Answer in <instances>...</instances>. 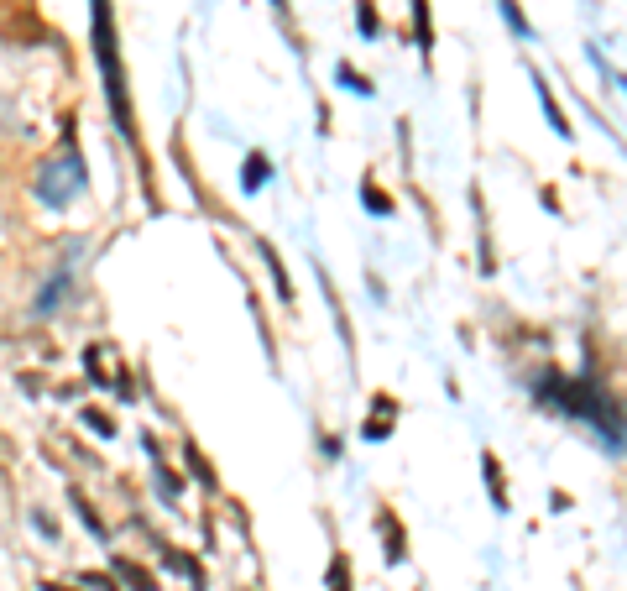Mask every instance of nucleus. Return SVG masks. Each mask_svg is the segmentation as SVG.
<instances>
[{"label": "nucleus", "mask_w": 627, "mask_h": 591, "mask_svg": "<svg viewBox=\"0 0 627 591\" xmlns=\"http://www.w3.org/2000/svg\"><path fill=\"white\" fill-rule=\"evenodd\" d=\"M533 393H539V403L560 408L565 419H586L612 450H627V408H622L617 398H607L601 382H580V377L544 372L539 382H533Z\"/></svg>", "instance_id": "f257e3e1"}, {"label": "nucleus", "mask_w": 627, "mask_h": 591, "mask_svg": "<svg viewBox=\"0 0 627 591\" xmlns=\"http://www.w3.org/2000/svg\"><path fill=\"white\" fill-rule=\"evenodd\" d=\"M95 58H100V74H105V89H110L115 126L126 131V142H136V121H131V100H126V74H121V53H115V16H110V0H95Z\"/></svg>", "instance_id": "f03ea898"}, {"label": "nucleus", "mask_w": 627, "mask_h": 591, "mask_svg": "<svg viewBox=\"0 0 627 591\" xmlns=\"http://www.w3.org/2000/svg\"><path fill=\"white\" fill-rule=\"evenodd\" d=\"M84 189V173H79V157H68V163H48L37 178V194L48 199V204H68Z\"/></svg>", "instance_id": "7ed1b4c3"}, {"label": "nucleus", "mask_w": 627, "mask_h": 591, "mask_svg": "<svg viewBox=\"0 0 627 591\" xmlns=\"http://www.w3.org/2000/svg\"><path fill=\"white\" fill-rule=\"evenodd\" d=\"M115 576H121L131 591H157V576H147L136 560H115Z\"/></svg>", "instance_id": "20e7f679"}, {"label": "nucleus", "mask_w": 627, "mask_h": 591, "mask_svg": "<svg viewBox=\"0 0 627 591\" xmlns=\"http://www.w3.org/2000/svg\"><path fill=\"white\" fill-rule=\"evenodd\" d=\"M262 184H267V157L251 152L246 157V189H262Z\"/></svg>", "instance_id": "39448f33"}, {"label": "nucleus", "mask_w": 627, "mask_h": 591, "mask_svg": "<svg viewBox=\"0 0 627 591\" xmlns=\"http://www.w3.org/2000/svg\"><path fill=\"white\" fill-rule=\"evenodd\" d=\"M330 591H351V565H345V555L330 560Z\"/></svg>", "instance_id": "423d86ee"}, {"label": "nucleus", "mask_w": 627, "mask_h": 591, "mask_svg": "<svg viewBox=\"0 0 627 591\" xmlns=\"http://www.w3.org/2000/svg\"><path fill=\"white\" fill-rule=\"evenodd\" d=\"M58 293H68V278H53L48 288H42V299H37V314H48V309H58Z\"/></svg>", "instance_id": "0eeeda50"}, {"label": "nucleus", "mask_w": 627, "mask_h": 591, "mask_svg": "<svg viewBox=\"0 0 627 591\" xmlns=\"http://www.w3.org/2000/svg\"><path fill=\"white\" fill-rule=\"evenodd\" d=\"M84 424H89V429H95V435H105V440L115 435V424H110L105 414H95V408H84Z\"/></svg>", "instance_id": "6e6552de"}, {"label": "nucleus", "mask_w": 627, "mask_h": 591, "mask_svg": "<svg viewBox=\"0 0 627 591\" xmlns=\"http://www.w3.org/2000/svg\"><path fill=\"white\" fill-rule=\"evenodd\" d=\"M413 16H418V42H424V48H429V6H424V0H413Z\"/></svg>", "instance_id": "1a4fd4ad"}, {"label": "nucleus", "mask_w": 627, "mask_h": 591, "mask_svg": "<svg viewBox=\"0 0 627 591\" xmlns=\"http://www.w3.org/2000/svg\"><path fill=\"white\" fill-rule=\"evenodd\" d=\"M366 204H371V210H377V215H387V199H382L377 189H371V184H366Z\"/></svg>", "instance_id": "9d476101"}, {"label": "nucleus", "mask_w": 627, "mask_h": 591, "mask_svg": "<svg viewBox=\"0 0 627 591\" xmlns=\"http://www.w3.org/2000/svg\"><path fill=\"white\" fill-rule=\"evenodd\" d=\"M84 586H100V591H115V581H110V576H95V571H89V576H84Z\"/></svg>", "instance_id": "9b49d317"}, {"label": "nucleus", "mask_w": 627, "mask_h": 591, "mask_svg": "<svg viewBox=\"0 0 627 591\" xmlns=\"http://www.w3.org/2000/svg\"><path fill=\"white\" fill-rule=\"evenodd\" d=\"M42 591H68V586H58V581H48V586H42Z\"/></svg>", "instance_id": "f8f14e48"}]
</instances>
